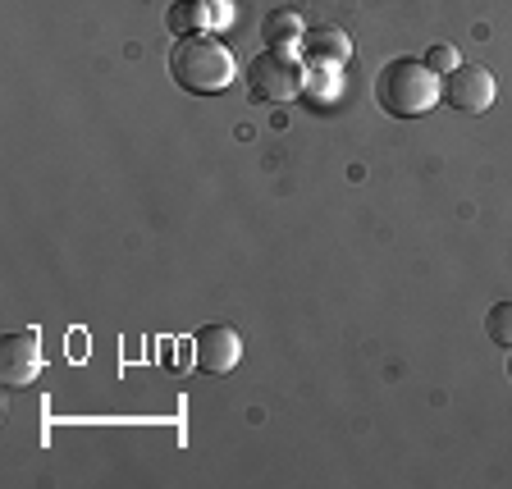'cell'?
Masks as SVG:
<instances>
[{
	"label": "cell",
	"instance_id": "6da1fadb",
	"mask_svg": "<svg viewBox=\"0 0 512 489\" xmlns=\"http://www.w3.org/2000/svg\"><path fill=\"white\" fill-rule=\"evenodd\" d=\"M439 96H444L439 92V74L426 60L398 55V60H389L380 69V78H375V101H380L384 115H394V119L430 115V110L439 106Z\"/></svg>",
	"mask_w": 512,
	"mask_h": 489
},
{
	"label": "cell",
	"instance_id": "7a4b0ae2",
	"mask_svg": "<svg viewBox=\"0 0 512 489\" xmlns=\"http://www.w3.org/2000/svg\"><path fill=\"white\" fill-rule=\"evenodd\" d=\"M170 74L183 92H197V96H215L238 78L234 69V55L229 46L215 42L211 32H192V37H179L170 51Z\"/></svg>",
	"mask_w": 512,
	"mask_h": 489
},
{
	"label": "cell",
	"instance_id": "3957f363",
	"mask_svg": "<svg viewBox=\"0 0 512 489\" xmlns=\"http://www.w3.org/2000/svg\"><path fill=\"white\" fill-rule=\"evenodd\" d=\"M307 87V74H302V64L293 51L284 46H266V51H256V60L247 64V92L252 101H293V96Z\"/></svg>",
	"mask_w": 512,
	"mask_h": 489
},
{
	"label": "cell",
	"instance_id": "277c9868",
	"mask_svg": "<svg viewBox=\"0 0 512 489\" xmlns=\"http://www.w3.org/2000/svg\"><path fill=\"white\" fill-rule=\"evenodd\" d=\"M439 92H444V101L453 110H462V115H485V110L494 106L499 87H494L490 69H480V64H458L453 74H444Z\"/></svg>",
	"mask_w": 512,
	"mask_h": 489
},
{
	"label": "cell",
	"instance_id": "5b68a950",
	"mask_svg": "<svg viewBox=\"0 0 512 489\" xmlns=\"http://www.w3.org/2000/svg\"><path fill=\"white\" fill-rule=\"evenodd\" d=\"M192 357H197V371L229 375L243 362V339H238L234 325H202L197 339H192Z\"/></svg>",
	"mask_w": 512,
	"mask_h": 489
},
{
	"label": "cell",
	"instance_id": "8992f818",
	"mask_svg": "<svg viewBox=\"0 0 512 489\" xmlns=\"http://www.w3.org/2000/svg\"><path fill=\"white\" fill-rule=\"evenodd\" d=\"M37 375H42V339L28 325V330H14L5 339V348H0V380L10 384V389H23Z\"/></svg>",
	"mask_w": 512,
	"mask_h": 489
},
{
	"label": "cell",
	"instance_id": "52a82bcc",
	"mask_svg": "<svg viewBox=\"0 0 512 489\" xmlns=\"http://www.w3.org/2000/svg\"><path fill=\"white\" fill-rule=\"evenodd\" d=\"M348 55H352V42L339 28H316L302 37V60L316 64V69H339Z\"/></svg>",
	"mask_w": 512,
	"mask_h": 489
},
{
	"label": "cell",
	"instance_id": "ba28073f",
	"mask_svg": "<svg viewBox=\"0 0 512 489\" xmlns=\"http://www.w3.org/2000/svg\"><path fill=\"white\" fill-rule=\"evenodd\" d=\"M261 37H266L270 46H302V37H307V28H302V14L298 10H270L266 19H261Z\"/></svg>",
	"mask_w": 512,
	"mask_h": 489
},
{
	"label": "cell",
	"instance_id": "9c48e42d",
	"mask_svg": "<svg viewBox=\"0 0 512 489\" xmlns=\"http://www.w3.org/2000/svg\"><path fill=\"white\" fill-rule=\"evenodd\" d=\"M165 23H170L174 37H192V32H206L211 10H206L202 0H174L170 14H165Z\"/></svg>",
	"mask_w": 512,
	"mask_h": 489
},
{
	"label": "cell",
	"instance_id": "30bf717a",
	"mask_svg": "<svg viewBox=\"0 0 512 489\" xmlns=\"http://www.w3.org/2000/svg\"><path fill=\"white\" fill-rule=\"evenodd\" d=\"M485 334H490L499 348H512V302H494L485 311Z\"/></svg>",
	"mask_w": 512,
	"mask_h": 489
},
{
	"label": "cell",
	"instance_id": "8fae6325",
	"mask_svg": "<svg viewBox=\"0 0 512 489\" xmlns=\"http://www.w3.org/2000/svg\"><path fill=\"white\" fill-rule=\"evenodd\" d=\"M426 64L435 69V74H453V69H458V51L439 42V46H430V51H426Z\"/></svg>",
	"mask_w": 512,
	"mask_h": 489
},
{
	"label": "cell",
	"instance_id": "7c38bea8",
	"mask_svg": "<svg viewBox=\"0 0 512 489\" xmlns=\"http://www.w3.org/2000/svg\"><path fill=\"white\" fill-rule=\"evenodd\" d=\"M508 380H512V362H508Z\"/></svg>",
	"mask_w": 512,
	"mask_h": 489
}]
</instances>
